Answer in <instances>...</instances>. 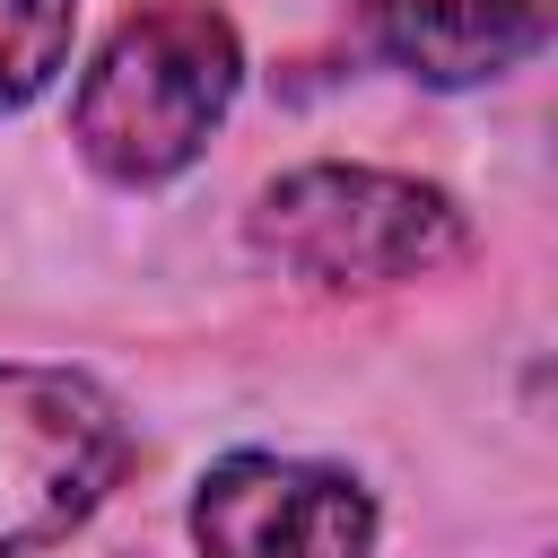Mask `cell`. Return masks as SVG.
Wrapping results in <instances>:
<instances>
[{"label":"cell","mask_w":558,"mask_h":558,"mask_svg":"<svg viewBox=\"0 0 558 558\" xmlns=\"http://www.w3.org/2000/svg\"><path fill=\"white\" fill-rule=\"evenodd\" d=\"M244 44L209 0H140L87 61L70 131L113 183H174L227 122Z\"/></svg>","instance_id":"1"},{"label":"cell","mask_w":558,"mask_h":558,"mask_svg":"<svg viewBox=\"0 0 558 558\" xmlns=\"http://www.w3.org/2000/svg\"><path fill=\"white\" fill-rule=\"evenodd\" d=\"M462 209L384 166H296L253 201V253L305 288H401L462 262Z\"/></svg>","instance_id":"2"},{"label":"cell","mask_w":558,"mask_h":558,"mask_svg":"<svg viewBox=\"0 0 558 558\" xmlns=\"http://www.w3.org/2000/svg\"><path fill=\"white\" fill-rule=\"evenodd\" d=\"M131 462L105 384L70 366H0V558L78 532Z\"/></svg>","instance_id":"3"},{"label":"cell","mask_w":558,"mask_h":558,"mask_svg":"<svg viewBox=\"0 0 558 558\" xmlns=\"http://www.w3.org/2000/svg\"><path fill=\"white\" fill-rule=\"evenodd\" d=\"M201 558H375V497L331 462L227 453L192 497Z\"/></svg>","instance_id":"4"},{"label":"cell","mask_w":558,"mask_h":558,"mask_svg":"<svg viewBox=\"0 0 558 558\" xmlns=\"http://www.w3.org/2000/svg\"><path fill=\"white\" fill-rule=\"evenodd\" d=\"M375 44L427 87H480L549 44L558 0H366Z\"/></svg>","instance_id":"5"},{"label":"cell","mask_w":558,"mask_h":558,"mask_svg":"<svg viewBox=\"0 0 558 558\" xmlns=\"http://www.w3.org/2000/svg\"><path fill=\"white\" fill-rule=\"evenodd\" d=\"M70 17L78 0H0V113L52 87V70L70 61Z\"/></svg>","instance_id":"6"}]
</instances>
